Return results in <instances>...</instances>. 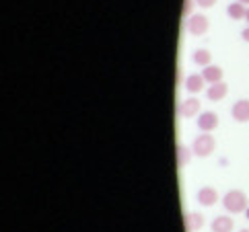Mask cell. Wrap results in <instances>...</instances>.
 Segmentation results:
<instances>
[{"instance_id":"6da1fadb","label":"cell","mask_w":249,"mask_h":232,"mask_svg":"<svg viewBox=\"0 0 249 232\" xmlns=\"http://www.w3.org/2000/svg\"><path fill=\"white\" fill-rule=\"evenodd\" d=\"M222 206L229 214H245V210L249 208V199L247 193L241 189H231L222 195Z\"/></svg>"},{"instance_id":"7a4b0ae2","label":"cell","mask_w":249,"mask_h":232,"mask_svg":"<svg viewBox=\"0 0 249 232\" xmlns=\"http://www.w3.org/2000/svg\"><path fill=\"white\" fill-rule=\"evenodd\" d=\"M214 150H216V140L212 133L202 132L200 136H196V140L192 142V152L198 158H208Z\"/></svg>"},{"instance_id":"3957f363","label":"cell","mask_w":249,"mask_h":232,"mask_svg":"<svg viewBox=\"0 0 249 232\" xmlns=\"http://www.w3.org/2000/svg\"><path fill=\"white\" fill-rule=\"evenodd\" d=\"M208 17L206 15H200V13H194L192 17H188V21H185V29H188L190 35H194V37H202L204 33L208 31Z\"/></svg>"},{"instance_id":"277c9868","label":"cell","mask_w":249,"mask_h":232,"mask_svg":"<svg viewBox=\"0 0 249 232\" xmlns=\"http://www.w3.org/2000/svg\"><path fill=\"white\" fill-rule=\"evenodd\" d=\"M218 123H220L218 113H214V111H202L198 115V130L200 132H206V133L214 132L218 128Z\"/></svg>"},{"instance_id":"5b68a950","label":"cell","mask_w":249,"mask_h":232,"mask_svg":"<svg viewBox=\"0 0 249 232\" xmlns=\"http://www.w3.org/2000/svg\"><path fill=\"white\" fill-rule=\"evenodd\" d=\"M196 199H198L200 206L210 208V206H214L220 198H218V191L214 189V187L204 185V187H200V189H198V193H196Z\"/></svg>"},{"instance_id":"8992f818","label":"cell","mask_w":249,"mask_h":232,"mask_svg":"<svg viewBox=\"0 0 249 232\" xmlns=\"http://www.w3.org/2000/svg\"><path fill=\"white\" fill-rule=\"evenodd\" d=\"M231 117L237 123H247L249 121V99H239L231 107Z\"/></svg>"},{"instance_id":"52a82bcc","label":"cell","mask_w":249,"mask_h":232,"mask_svg":"<svg viewBox=\"0 0 249 232\" xmlns=\"http://www.w3.org/2000/svg\"><path fill=\"white\" fill-rule=\"evenodd\" d=\"M177 113L181 115L183 119H190V117H196V115H200V101L196 99V97H190V99H185L181 105H179V109H177Z\"/></svg>"},{"instance_id":"ba28073f","label":"cell","mask_w":249,"mask_h":232,"mask_svg":"<svg viewBox=\"0 0 249 232\" xmlns=\"http://www.w3.org/2000/svg\"><path fill=\"white\" fill-rule=\"evenodd\" d=\"M229 93V84L225 80H220V83H214V84H208V91H206V99L212 101V103H218L227 97Z\"/></svg>"},{"instance_id":"9c48e42d","label":"cell","mask_w":249,"mask_h":232,"mask_svg":"<svg viewBox=\"0 0 249 232\" xmlns=\"http://www.w3.org/2000/svg\"><path fill=\"white\" fill-rule=\"evenodd\" d=\"M204 224H206V218H204V214H200V212H188L183 218V226L188 232H198Z\"/></svg>"},{"instance_id":"30bf717a","label":"cell","mask_w":249,"mask_h":232,"mask_svg":"<svg viewBox=\"0 0 249 232\" xmlns=\"http://www.w3.org/2000/svg\"><path fill=\"white\" fill-rule=\"evenodd\" d=\"M204 84H208L206 80H204L202 74H190L188 78H185V91H188L190 95H198L204 91Z\"/></svg>"},{"instance_id":"8fae6325","label":"cell","mask_w":249,"mask_h":232,"mask_svg":"<svg viewBox=\"0 0 249 232\" xmlns=\"http://www.w3.org/2000/svg\"><path fill=\"white\" fill-rule=\"evenodd\" d=\"M233 228H235V220L231 216H216L210 224L212 232H233Z\"/></svg>"},{"instance_id":"7c38bea8","label":"cell","mask_w":249,"mask_h":232,"mask_svg":"<svg viewBox=\"0 0 249 232\" xmlns=\"http://www.w3.org/2000/svg\"><path fill=\"white\" fill-rule=\"evenodd\" d=\"M202 76H204V80H206L208 84H214V83H220L222 76H225V72H222L220 66L210 64L206 68H202Z\"/></svg>"},{"instance_id":"4fadbf2b","label":"cell","mask_w":249,"mask_h":232,"mask_svg":"<svg viewBox=\"0 0 249 232\" xmlns=\"http://www.w3.org/2000/svg\"><path fill=\"white\" fill-rule=\"evenodd\" d=\"M192 156H194L192 148L183 146V144H177V146H175V160H177V166H179V168L188 166L190 160H192Z\"/></svg>"},{"instance_id":"5bb4252c","label":"cell","mask_w":249,"mask_h":232,"mask_svg":"<svg viewBox=\"0 0 249 232\" xmlns=\"http://www.w3.org/2000/svg\"><path fill=\"white\" fill-rule=\"evenodd\" d=\"M245 15H247V6L241 2H231L227 6V17L231 21H243Z\"/></svg>"},{"instance_id":"9a60e30c","label":"cell","mask_w":249,"mask_h":232,"mask_svg":"<svg viewBox=\"0 0 249 232\" xmlns=\"http://www.w3.org/2000/svg\"><path fill=\"white\" fill-rule=\"evenodd\" d=\"M192 60H194L198 66L206 68V66H210V64H212V53H210L206 48H200V50H196V51H194Z\"/></svg>"},{"instance_id":"2e32d148","label":"cell","mask_w":249,"mask_h":232,"mask_svg":"<svg viewBox=\"0 0 249 232\" xmlns=\"http://www.w3.org/2000/svg\"><path fill=\"white\" fill-rule=\"evenodd\" d=\"M194 6H196V0H183V11H181V15L183 17H192L194 13Z\"/></svg>"},{"instance_id":"e0dca14e","label":"cell","mask_w":249,"mask_h":232,"mask_svg":"<svg viewBox=\"0 0 249 232\" xmlns=\"http://www.w3.org/2000/svg\"><path fill=\"white\" fill-rule=\"evenodd\" d=\"M218 2V0H196V4H198L200 8H212Z\"/></svg>"},{"instance_id":"ac0fdd59","label":"cell","mask_w":249,"mask_h":232,"mask_svg":"<svg viewBox=\"0 0 249 232\" xmlns=\"http://www.w3.org/2000/svg\"><path fill=\"white\" fill-rule=\"evenodd\" d=\"M241 39H243L245 43H249V25H247V27H245V29L241 31Z\"/></svg>"},{"instance_id":"d6986e66","label":"cell","mask_w":249,"mask_h":232,"mask_svg":"<svg viewBox=\"0 0 249 232\" xmlns=\"http://www.w3.org/2000/svg\"><path fill=\"white\" fill-rule=\"evenodd\" d=\"M181 80H183V70L177 68V84H179V86H181Z\"/></svg>"},{"instance_id":"ffe728a7","label":"cell","mask_w":249,"mask_h":232,"mask_svg":"<svg viewBox=\"0 0 249 232\" xmlns=\"http://www.w3.org/2000/svg\"><path fill=\"white\" fill-rule=\"evenodd\" d=\"M237 2H241V4H245V6H249V0H237Z\"/></svg>"},{"instance_id":"44dd1931","label":"cell","mask_w":249,"mask_h":232,"mask_svg":"<svg viewBox=\"0 0 249 232\" xmlns=\"http://www.w3.org/2000/svg\"><path fill=\"white\" fill-rule=\"evenodd\" d=\"M245 21H247V25H249V6H247V15H245Z\"/></svg>"},{"instance_id":"7402d4cb","label":"cell","mask_w":249,"mask_h":232,"mask_svg":"<svg viewBox=\"0 0 249 232\" xmlns=\"http://www.w3.org/2000/svg\"><path fill=\"white\" fill-rule=\"evenodd\" d=\"M245 218H247V220H249V208H247V210H245Z\"/></svg>"},{"instance_id":"603a6c76","label":"cell","mask_w":249,"mask_h":232,"mask_svg":"<svg viewBox=\"0 0 249 232\" xmlns=\"http://www.w3.org/2000/svg\"><path fill=\"white\" fill-rule=\"evenodd\" d=\"M239 232H249V228H241V230H239Z\"/></svg>"}]
</instances>
